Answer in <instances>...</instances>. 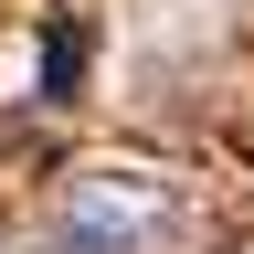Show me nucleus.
<instances>
[{
    "mask_svg": "<svg viewBox=\"0 0 254 254\" xmlns=\"http://www.w3.org/2000/svg\"><path fill=\"white\" fill-rule=\"evenodd\" d=\"M74 53H85V43H74V32H53V53H43V85H53V95H64V85H74Z\"/></svg>",
    "mask_w": 254,
    "mask_h": 254,
    "instance_id": "nucleus-2",
    "label": "nucleus"
},
{
    "mask_svg": "<svg viewBox=\"0 0 254 254\" xmlns=\"http://www.w3.org/2000/svg\"><path fill=\"white\" fill-rule=\"evenodd\" d=\"M159 222H170L159 180H138V170H95V180H74V254H138Z\"/></svg>",
    "mask_w": 254,
    "mask_h": 254,
    "instance_id": "nucleus-1",
    "label": "nucleus"
}]
</instances>
